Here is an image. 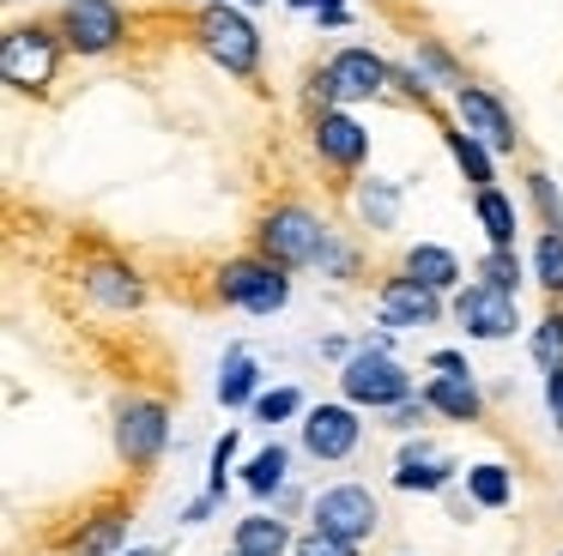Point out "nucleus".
I'll return each mask as SVG.
<instances>
[{
	"instance_id": "a878e982",
	"label": "nucleus",
	"mask_w": 563,
	"mask_h": 556,
	"mask_svg": "<svg viewBox=\"0 0 563 556\" xmlns=\"http://www.w3.org/2000/svg\"><path fill=\"white\" fill-rule=\"evenodd\" d=\"M473 218H478V230H485V248H515L521 212H515V200L503 188H473Z\"/></svg>"
},
{
	"instance_id": "423d86ee",
	"label": "nucleus",
	"mask_w": 563,
	"mask_h": 556,
	"mask_svg": "<svg viewBox=\"0 0 563 556\" xmlns=\"http://www.w3.org/2000/svg\"><path fill=\"white\" fill-rule=\"evenodd\" d=\"M49 19H55V31H62V43H67L74 60L128 55L134 36H140V19L122 7V0H55Z\"/></svg>"
},
{
	"instance_id": "c9c22d12",
	"label": "nucleus",
	"mask_w": 563,
	"mask_h": 556,
	"mask_svg": "<svg viewBox=\"0 0 563 556\" xmlns=\"http://www.w3.org/2000/svg\"><path fill=\"white\" fill-rule=\"evenodd\" d=\"M236 447H243V430H224L219 442L207 447V490L212 496H231V471H236Z\"/></svg>"
},
{
	"instance_id": "1a4fd4ad",
	"label": "nucleus",
	"mask_w": 563,
	"mask_h": 556,
	"mask_svg": "<svg viewBox=\"0 0 563 556\" xmlns=\"http://www.w3.org/2000/svg\"><path fill=\"white\" fill-rule=\"evenodd\" d=\"M418 393V381H412V369H406L394 351H369V345H357L352 357L340 363V399H352L357 411H394L400 399H412Z\"/></svg>"
},
{
	"instance_id": "a18cd8bd",
	"label": "nucleus",
	"mask_w": 563,
	"mask_h": 556,
	"mask_svg": "<svg viewBox=\"0 0 563 556\" xmlns=\"http://www.w3.org/2000/svg\"><path fill=\"white\" fill-rule=\"evenodd\" d=\"M285 7H291V12H316L321 0H285Z\"/></svg>"
},
{
	"instance_id": "aec40b11",
	"label": "nucleus",
	"mask_w": 563,
	"mask_h": 556,
	"mask_svg": "<svg viewBox=\"0 0 563 556\" xmlns=\"http://www.w3.org/2000/svg\"><path fill=\"white\" fill-rule=\"evenodd\" d=\"M437 133H442V152H449L454 169H461L466 188H497V152H490L485 140H473L454 115H437Z\"/></svg>"
},
{
	"instance_id": "49530a36",
	"label": "nucleus",
	"mask_w": 563,
	"mask_h": 556,
	"mask_svg": "<svg viewBox=\"0 0 563 556\" xmlns=\"http://www.w3.org/2000/svg\"><path fill=\"white\" fill-rule=\"evenodd\" d=\"M321 7H352V0H321Z\"/></svg>"
},
{
	"instance_id": "7c9ffc66",
	"label": "nucleus",
	"mask_w": 563,
	"mask_h": 556,
	"mask_svg": "<svg viewBox=\"0 0 563 556\" xmlns=\"http://www.w3.org/2000/svg\"><path fill=\"white\" fill-rule=\"evenodd\" d=\"M437 85L418 73V60H394V91H388V103H400V109H424V115H442L437 109Z\"/></svg>"
},
{
	"instance_id": "473e14b6",
	"label": "nucleus",
	"mask_w": 563,
	"mask_h": 556,
	"mask_svg": "<svg viewBox=\"0 0 563 556\" xmlns=\"http://www.w3.org/2000/svg\"><path fill=\"white\" fill-rule=\"evenodd\" d=\"M533 285L545 290L551 302H563V236L558 230H539V242H533Z\"/></svg>"
},
{
	"instance_id": "0eeeda50",
	"label": "nucleus",
	"mask_w": 563,
	"mask_h": 556,
	"mask_svg": "<svg viewBox=\"0 0 563 556\" xmlns=\"http://www.w3.org/2000/svg\"><path fill=\"white\" fill-rule=\"evenodd\" d=\"M212 302L219 309H243V314H279V309H291V273L285 266H273L267 254H255V248H243V254H231V260H219L212 266Z\"/></svg>"
},
{
	"instance_id": "bb28decb",
	"label": "nucleus",
	"mask_w": 563,
	"mask_h": 556,
	"mask_svg": "<svg viewBox=\"0 0 563 556\" xmlns=\"http://www.w3.org/2000/svg\"><path fill=\"white\" fill-rule=\"evenodd\" d=\"M412 60H418V73H424L437 91H461V85L473 79V73H466V60L454 55L442 36H412Z\"/></svg>"
},
{
	"instance_id": "f03ea898",
	"label": "nucleus",
	"mask_w": 563,
	"mask_h": 556,
	"mask_svg": "<svg viewBox=\"0 0 563 556\" xmlns=\"http://www.w3.org/2000/svg\"><path fill=\"white\" fill-rule=\"evenodd\" d=\"M183 36L236 85H261V67H267V43H261V24L249 19V7L236 0H207V7L188 12Z\"/></svg>"
},
{
	"instance_id": "ddd939ff",
	"label": "nucleus",
	"mask_w": 563,
	"mask_h": 556,
	"mask_svg": "<svg viewBox=\"0 0 563 556\" xmlns=\"http://www.w3.org/2000/svg\"><path fill=\"white\" fill-rule=\"evenodd\" d=\"M442 321H449V297H442V290L418 285L400 266L376 273V326H388V333H418V326H442Z\"/></svg>"
},
{
	"instance_id": "7ed1b4c3",
	"label": "nucleus",
	"mask_w": 563,
	"mask_h": 556,
	"mask_svg": "<svg viewBox=\"0 0 563 556\" xmlns=\"http://www.w3.org/2000/svg\"><path fill=\"white\" fill-rule=\"evenodd\" d=\"M62 67H67V43H62V31H55L49 12L7 24V36H0V79H7L13 97L49 103L55 85H62Z\"/></svg>"
},
{
	"instance_id": "393cba45",
	"label": "nucleus",
	"mask_w": 563,
	"mask_h": 556,
	"mask_svg": "<svg viewBox=\"0 0 563 556\" xmlns=\"http://www.w3.org/2000/svg\"><path fill=\"white\" fill-rule=\"evenodd\" d=\"M461 483H466V502L485 508V514H503V508L515 502V471L503 466V459H478V466H466Z\"/></svg>"
},
{
	"instance_id": "f8f14e48",
	"label": "nucleus",
	"mask_w": 563,
	"mask_h": 556,
	"mask_svg": "<svg viewBox=\"0 0 563 556\" xmlns=\"http://www.w3.org/2000/svg\"><path fill=\"white\" fill-rule=\"evenodd\" d=\"M449 115L461 121L473 140H485L497 157H515L521 152V121H515V109L503 103V91L497 85H485V79H466L461 91H449Z\"/></svg>"
},
{
	"instance_id": "f257e3e1",
	"label": "nucleus",
	"mask_w": 563,
	"mask_h": 556,
	"mask_svg": "<svg viewBox=\"0 0 563 556\" xmlns=\"http://www.w3.org/2000/svg\"><path fill=\"white\" fill-rule=\"evenodd\" d=\"M328 242H333L328 212H321L316 200H303V193H279V200H267L255 218H249V248L267 254L273 266H285V273H316V260L328 254Z\"/></svg>"
},
{
	"instance_id": "09e8293b",
	"label": "nucleus",
	"mask_w": 563,
	"mask_h": 556,
	"mask_svg": "<svg viewBox=\"0 0 563 556\" xmlns=\"http://www.w3.org/2000/svg\"><path fill=\"white\" fill-rule=\"evenodd\" d=\"M188 7H207V0H188Z\"/></svg>"
},
{
	"instance_id": "cd10ccee",
	"label": "nucleus",
	"mask_w": 563,
	"mask_h": 556,
	"mask_svg": "<svg viewBox=\"0 0 563 556\" xmlns=\"http://www.w3.org/2000/svg\"><path fill=\"white\" fill-rule=\"evenodd\" d=\"M521 193H527V205H533L539 230H558L563 236V188H558V176L539 169V164H527L521 169Z\"/></svg>"
},
{
	"instance_id": "3c124183",
	"label": "nucleus",
	"mask_w": 563,
	"mask_h": 556,
	"mask_svg": "<svg viewBox=\"0 0 563 556\" xmlns=\"http://www.w3.org/2000/svg\"><path fill=\"white\" fill-rule=\"evenodd\" d=\"M224 556H236V551H224Z\"/></svg>"
},
{
	"instance_id": "2eb2a0df",
	"label": "nucleus",
	"mask_w": 563,
	"mask_h": 556,
	"mask_svg": "<svg viewBox=\"0 0 563 556\" xmlns=\"http://www.w3.org/2000/svg\"><path fill=\"white\" fill-rule=\"evenodd\" d=\"M357 442H364V411H357L352 399H321V405H309L303 423H297V447H303L316 466L352 459Z\"/></svg>"
},
{
	"instance_id": "4468645a",
	"label": "nucleus",
	"mask_w": 563,
	"mask_h": 556,
	"mask_svg": "<svg viewBox=\"0 0 563 556\" xmlns=\"http://www.w3.org/2000/svg\"><path fill=\"white\" fill-rule=\"evenodd\" d=\"M449 321L461 326L466 338H478V345H503V338L521 333V297H509V290H490V285H478V278H466V285L449 297Z\"/></svg>"
},
{
	"instance_id": "6e6552de",
	"label": "nucleus",
	"mask_w": 563,
	"mask_h": 556,
	"mask_svg": "<svg viewBox=\"0 0 563 556\" xmlns=\"http://www.w3.org/2000/svg\"><path fill=\"white\" fill-rule=\"evenodd\" d=\"M74 278H79V297H86L98 314H115V321H128V314H140L152 302V278L115 248H91Z\"/></svg>"
},
{
	"instance_id": "f3484780",
	"label": "nucleus",
	"mask_w": 563,
	"mask_h": 556,
	"mask_svg": "<svg viewBox=\"0 0 563 556\" xmlns=\"http://www.w3.org/2000/svg\"><path fill=\"white\" fill-rule=\"evenodd\" d=\"M328 67H333V85H340V103L345 109H352V103H388L394 60L382 55V48L345 43V48H333V55H328Z\"/></svg>"
},
{
	"instance_id": "5701e85b",
	"label": "nucleus",
	"mask_w": 563,
	"mask_h": 556,
	"mask_svg": "<svg viewBox=\"0 0 563 556\" xmlns=\"http://www.w3.org/2000/svg\"><path fill=\"white\" fill-rule=\"evenodd\" d=\"M297 532L285 514H273V508H255V514H243L231 526V551L236 556H291Z\"/></svg>"
},
{
	"instance_id": "8fccbe9b",
	"label": "nucleus",
	"mask_w": 563,
	"mask_h": 556,
	"mask_svg": "<svg viewBox=\"0 0 563 556\" xmlns=\"http://www.w3.org/2000/svg\"><path fill=\"white\" fill-rule=\"evenodd\" d=\"M382 7H394V0H382Z\"/></svg>"
},
{
	"instance_id": "72a5a7b5",
	"label": "nucleus",
	"mask_w": 563,
	"mask_h": 556,
	"mask_svg": "<svg viewBox=\"0 0 563 556\" xmlns=\"http://www.w3.org/2000/svg\"><path fill=\"white\" fill-rule=\"evenodd\" d=\"M303 411H309L303 387H261V399L249 405V418L273 430V423H303Z\"/></svg>"
},
{
	"instance_id": "c85d7f7f",
	"label": "nucleus",
	"mask_w": 563,
	"mask_h": 556,
	"mask_svg": "<svg viewBox=\"0 0 563 556\" xmlns=\"http://www.w3.org/2000/svg\"><path fill=\"white\" fill-rule=\"evenodd\" d=\"M527 273H533V266H527L515 248H485V254L473 260V278H478V285H490V290H509V297H521Z\"/></svg>"
},
{
	"instance_id": "79ce46f5",
	"label": "nucleus",
	"mask_w": 563,
	"mask_h": 556,
	"mask_svg": "<svg viewBox=\"0 0 563 556\" xmlns=\"http://www.w3.org/2000/svg\"><path fill=\"white\" fill-rule=\"evenodd\" d=\"M545 411H551V423L563 430V369L545 375Z\"/></svg>"
},
{
	"instance_id": "de8ad7c7",
	"label": "nucleus",
	"mask_w": 563,
	"mask_h": 556,
	"mask_svg": "<svg viewBox=\"0 0 563 556\" xmlns=\"http://www.w3.org/2000/svg\"><path fill=\"white\" fill-rule=\"evenodd\" d=\"M236 7H261V0H236Z\"/></svg>"
},
{
	"instance_id": "4be33fe9",
	"label": "nucleus",
	"mask_w": 563,
	"mask_h": 556,
	"mask_svg": "<svg viewBox=\"0 0 563 556\" xmlns=\"http://www.w3.org/2000/svg\"><path fill=\"white\" fill-rule=\"evenodd\" d=\"M400 273H412L418 285H430V290H442V297H454V290L466 285V266H461V254L454 248H442V242H406L400 248Z\"/></svg>"
},
{
	"instance_id": "20e7f679",
	"label": "nucleus",
	"mask_w": 563,
	"mask_h": 556,
	"mask_svg": "<svg viewBox=\"0 0 563 556\" xmlns=\"http://www.w3.org/2000/svg\"><path fill=\"white\" fill-rule=\"evenodd\" d=\"M140 483H122V490H91L62 526L49 532V544L62 556H122L128 551V526H134V508H140Z\"/></svg>"
},
{
	"instance_id": "a211bd4d",
	"label": "nucleus",
	"mask_w": 563,
	"mask_h": 556,
	"mask_svg": "<svg viewBox=\"0 0 563 556\" xmlns=\"http://www.w3.org/2000/svg\"><path fill=\"white\" fill-rule=\"evenodd\" d=\"M352 212H357V230H369V236H394L400 230V181L394 176H376V169H364V176L352 181Z\"/></svg>"
},
{
	"instance_id": "4c0bfd02",
	"label": "nucleus",
	"mask_w": 563,
	"mask_h": 556,
	"mask_svg": "<svg viewBox=\"0 0 563 556\" xmlns=\"http://www.w3.org/2000/svg\"><path fill=\"white\" fill-rule=\"evenodd\" d=\"M291 556H364L357 544H340V538H328V532H297V544H291Z\"/></svg>"
},
{
	"instance_id": "9b49d317",
	"label": "nucleus",
	"mask_w": 563,
	"mask_h": 556,
	"mask_svg": "<svg viewBox=\"0 0 563 556\" xmlns=\"http://www.w3.org/2000/svg\"><path fill=\"white\" fill-rule=\"evenodd\" d=\"M309 526L364 551L382 532V502H376L369 483H328V490H316V502H309Z\"/></svg>"
},
{
	"instance_id": "c03bdc74",
	"label": "nucleus",
	"mask_w": 563,
	"mask_h": 556,
	"mask_svg": "<svg viewBox=\"0 0 563 556\" xmlns=\"http://www.w3.org/2000/svg\"><path fill=\"white\" fill-rule=\"evenodd\" d=\"M122 556H164V551H152V544H128Z\"/></svg>"
},
{
	"instance_id": "a19ab883",
	"label": "nucleus",
	"mask_w": 563,
	"mask_h": 556,
	"mask_svg": "<svg viewBox=\"0 0 563 556\" xmlns=\"http://www.w3.org/2000/svg\"><path fill=\"white\" fill-rule=\"evenodd\" d=\"M316 351H321L328 363H345V357L357 351V338H345V333H321V338H316Z\"/></svg>"
},
{
	"instance_id": "6ab92c4d",
	"label": "nucleus",
	"mask_w": 563,
	"mask_h": 556,
	"mask_svg": "<svg viewBox=\"0 0 563 556\" xmlns=\"http://www.w3.org/2000/svg\"><path fill=\"white\" fill-rule=\"evenodd\" d=\"M424 399L442 423H461V430L485 423V387H478V375H430Z\"/></svg>"
},
{
	"instance_id": "2f4dec72",
	"label": "nucleus",
	"mask_w": 563,
	"mask_h": 556,
	"mask_svg": "<svg viewBox=\"0 0 563 556\" xmlns=\"http://www.w3.org/2000/svg\"><path fill=\"white\" fill-rule=\"evenodd\" d=\"M527 351H533L539 369H563V302H551L545 314L533 321V333H527Z\"/></svg>"
},
{
	"instance_id": "ea45409f",
	"label": "nucleus",
	"mask_w": 563,
	"mask_h": 556,
	"mask_svg": "<svg viewBox=\"0 0 563 556\" xmlns=\"http://www.w3.org/2000/svg\"><path fill=\"white\" fill-rule=\"evenodd\" d=\"M424 363H430V375H473V363H466V351H454V345H437Z\"/></svg>"
},
{
	"instance_id": "c756f323",
	"label": "nucleus",
	"mask_w": 563,
	"mask_h": 556,
	"mask_svg": "<svg viewBox=\"0 0 563 556\" xmlns=\"http://www.w3.org/2000/svg\"><path fill=\"white\" fill-rule=\"evenodd\" d=\"M316 273L328 278V285H357V278H369L364 273V242L345 236V230H333V242H328V254L316 260Z\"/></svg>"
},
{
	"instance_id": "37998d69",
	"label": "nucleus",
	"mask_w": 563,
	"mask_h": 556,
	"mask_svg": "<svg viewBox=\"0 0 563 556\" xmlns=\"http://www.w3.org/2000/svg\"><path fill=\"white\" fill-rule=\"evenodd\" d=\"M316 24L321 31H345V24H352V7H316Z\"/></svg>"
},
{
	"instance_id": "dca6fc26",
	"label": "nucleus",
	"mask_w": 563,
	"mask_h": 556,
	"mask_svg": "<svg viewBox=\"0 0 563 556\" xmlns=\"http://www.w3.org/2000/svg\"><path fill=\"white\" fill-rule=\"evenodd\" d=\"M388 483L400 496H449L454 483H461V459H454L449 447H437L430 435H400Z\"/></svg>"
},
{
	"instance_id": "58836bf2",
	"label": "nucleus",
	"mask_w": 563,
	"mask_h": 556,
	"mask_svg": "<svg viewBox=\"0 0 563 556\" xmlns=\"http://www.w3.org/2000/svg\"><path fill=\"white\" fill-rule=\"evenodd\" d=\"M219 508H224V496H212V490H200V496H195V502H183V514H176V520H183V526H207V520H212V514H219Z\"/></svg>"
},
{
	"instance_id": "9d476101",
	"label": "nucleus",
	"mask_w": 563,
	"mask_h": 556,
	"mask_svg": "<svg viewBox=\"0 0 563 556\" xmlns=\"http://www.w3.org/2000/svg\"><path fill=\"white\" fill-rule=\"evenodd\" d=\"M309 157L333 176V188L352 193V181L369 169V127L352 109H328V115L309 121Z\"/></svg>"
},
{
	"instance_id": "f704fd0d",
	"label": "nucleus",
	"mask_w": 563,
	"mask_h": 556,
	"mask_svg": "<svg viewBox=\"0 0 563 556\" xmlns=\"http://www.w3.org/2000/svg\"><path fill=\"white\" fill-rule=\"evenodd\" d=\"M297 103H303V121L328 115V109H345V103H340V85H333V67H328V60H309V67H303V91H297Z\"/></svg>"
},
{
	"instance_id": "e433bc0d",
	"label": "nucleus",
	"mask_w": 563,
	"mask_h": 556,
	"mask_svg": "<svg viewBox=\"0 0 563 556\" xmlns=\"http://www.w3.org/2000/svg\"><path fill=\"white\" fill-rule=\"evenodd\" d=\"M437 418L430 411V399H424V387H418L412 399H400L394 411H382V430H394V435H424V423Z\"/></svg>"
},
{
	"instance_id": "603ef678",
	"label": "nucleus",
	"mask_w": 563,
	"mask_h": 556,
	"mask_svg": "<svg viewBox=\"0 0 563 556\" xmlns=\"http://www.w3.org/2000/svg\"><path fill=\"white\" fill-rule=\"evenodd\" d=\"M558 556H563V551H558Z\"/></svg>"
},
{
	"instance_id": "39448f33",
	"label": "nucleus",
	"mask_w": 563,
	"mask_h": 556,
	"mask_svg": "<svg viewBox=\"0 0 563 556\" xmlns=\"http://www.w3.org/2000/svg\"><path fill=\"white\" fill-rule=\"evenodd\" d=\"M170 393H128L115 399V418H110V447L122 459L128 478H152L170 454Z\"/></svg>"
},
{
	"instance_id": "412c9836",
	"label": "nucleus",
	"mask_w": 563,
	"mask_h": 556,
	"mask_svg": "<svg viewBox=\"0 0 563 556\" xmlns=\"http://www.w3.org/2000/svg\"><path fill=\"white\" fill-rule=\"evenodd\" d=\"M261 387H267V375H261V357L249 345H224L219 357V381H212V393H219L224 411H249L261 399Z\"/></svg>"
},
{
	"instance_id": "b1692460",
	"label": "nucleus",
	"mask_w": 563,
	"mask_h": 556,
	"mask_svg": "<svg viewBox=\"0 0 563 556\" xmlns=\"http://www.w3.org/2000/svg\"><path fill=\"white\" fill-rule=\"evenodd\" d=\"M285 483H291V447L285 442H267L261 454L243 459V490L255 496V502H273Z\"/></svg>"
}]
</instances>
